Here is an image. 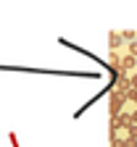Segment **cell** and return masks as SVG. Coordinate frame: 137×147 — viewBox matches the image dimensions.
Instances as JSON below:
<instances>
[{
  "instance_id": "6da1fadb",
  "label": "cell",
  "mask_w": 137,
  "mask_h": 147,
  "mask_svg": "<svg viewBox=\"0 0 137 147\" xmlns=\"http://www.w3.org/2000/svg\"><path fill=\"white\" fill-rule=\"evenodd\" d=\"M124 100H127L124 92H119V89L111 92V118H113V121L121 116V105H124Z\"/></svg>"
},
{
  "instance_id": "7a4b0ae2",
  "label": "cell",
  "mask_w": 137,
  "mask_h": 147,
  "mask_svg": "<svg viewBox=\"0 0 137 147\" xmlns=\"http://www.w3.org/2000/svg\"><path fill=\"white\" fill-rule=\"evenodd\" d=\"M121 42H124V40H121V34H116V32H111V34H108V45H111V53H113L116 47H121Z\"/></svg>"
},
{
  "instance_id": "3957f363",
  "label": "cell",
  "mask_w": 137,
  "mask_h": 147,
  "mask_svg": "<svg viewBox=\"0 0 137 147\" xmlns=\"http://www.w3.org/2000/svg\"><path fill=\"white\" fill-rule=\"evenodd\" d=\"M137 66V58H132V55H127V58H121V68L127 71V68H134Z\"/></svg>"
},
{
  "instance_id": "277c9868",
  "label": "cell",
  "mask_w": 137,
  "mask_h": 147,
  "mask_svg": "<svg viewBox=\"0 0 137 147\" xmlns=\"http://www.w3.org/2000/svg\"><path fill=\"white\" fill-rule=\"evenodd\" d=\"M108 63H111V68H121V58H119V55H116V53H111Z\"/></svg>"
},
{
  "instance_id": "5b68a950",
  "label": "cell",
  "mask_w": 137,
  "mask_h": 147,
  "mask_svg": "<svg viewBox=\"0 0 137 147\" xmlns=\"http://www.w3.org/2000/svg\"><path fill=\"white\" fill-rule=\"evenodd\" d=\"M113 144H116V147H137V139H129V137H127L124 142H113Z\"/></svg>"
},
{
  "instance_id": "8992f818",
  "label": "cell",
  "mask_w": 137,
  "mask_h": 147,
  "mask_svg": "<svg viewBox=\"0 0 137 147\" xmlns=\"http://www.w3.org/2000/svg\"><path fill=\"white\" fill-rule=\"evenodd\" d=\"M127 134H129V139H137V123H132V126L127 129Z\"/></svg>"
},
{
  "instance_id": "52a82bcc",
  "label": "cell",
  "mask_w": 137,
  "mask_h": 147,
  "mask_svg": "<svg viewBox=\"0 0 137 147\" xmlns=\"http://www.w3.org/2000/svg\"><path fill=\"white\" fill-rule=\"evenodd\" d=\"M127 100H132V102L137 105V89H129V92H127Z\"/></svg>"
},
{
  "instance_id": "ba28073f",
  "label": "cell",
  "mask_w": 137,
  "mask_h": 147,
  "mask_svg": "<svg viewBox=\"0 0 137 147\" xmlns=\"http://www.w3.org/2000/svg\"><path fill=\"white\" fill-rule=\"evenodd\" d=\"M121 40H129V42H132V40H134V32H121Z\"/></svg>"
},
{
  "instance_id": "9c48e42d",
  "label": "cell",
  "mask_w": 137,
  "mask_h": 147,
  "mask_svg": "<svg viewBox=\"0 0 137 147\" xmlns=\"http://www.w3.org/2000/svg\"><path fill=\"white\" fill-rule=\"evenodd\" d=\"M129 55H132V58H137V42L129 45Z\"/></svg>"
},
{
  "instance_id": "30bf717a",
  "label": "cell",
  "mask_w": 137,
  "mask_h": 147,
  "mask_svg": "<svg viewBox=\"0 0 137 147\" xmlns=\"http://www.w3.org/2000/svg\"><path fill=\"white\" fill-rule=\"evenodd\" d=\"M129 82H132V89H137V74H134V76H132Z\"/></svg>"
},
{
  "instance_id": "8fae6325",
  "label": "cell",
  "mask_w": 137,
  "mask_h": 147,
  "mask_svg": "<svg viewBox=\"0 0 137 147\" xmlns=\"http://www.w3.org/2000/svg\"><path fill=\"white\" fill-rule=\"evenodd\" d=\"M132 123H137V110H132Z\"/></svg>"
}]
</instances>
